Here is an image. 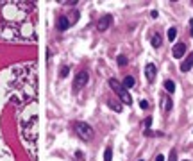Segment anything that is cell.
<instances>
[{"label":"cell","instance_id":"1","mask_svg":"<svg viewBox=\"0 0 193 161\" xmlns=\"http://www.w3.org/2000/svg\"><path fill=\"white\" fill-rule=\"evenodd\" d=\"M109 86L113 88V91L120 97V100H122L125 106H131V104H132V97H131V93L127 91V88H125V86L120 84L116 79H109Z\"/></svg>","mask_w":193,"mask_h":161},{"label":"cell","instance_id":"2","mask_svg":"<svg viewBox=\"0 0 193 161\" xmlns=\"http://www.w3.org/2000/svg\"><path fill=\"white\" fill-rule=\"evenodd\" d=\"M75 132H77V136L79 138H82L84 141H88V140L93 138V129L88 125V124H84V122H77L75 125Z\"/></svg>","mask_w":193,"mask_h":161},{"label":"cell","instance_id":"3","mask_svg":"<svg viewBox=\"0 0 193 161\" xmlns=\"http://www.w3.org/2000/svg\"><path fill=\"white\" fill-rule=\"evenodd\" d=\"M88 79H90V75H88V72H79V74L75 75V81H73V88L75 90H81L82 86L88 84Z\"/></svg>","mask_w":193,"mask_h":161},{"label":"cell","instance_id":"4","mask_svg":"<svg viewBox=\"0 0 193 161\" xmlns=\"http://www.w3.org/2000/svg\"><path fill=\"white\" fill-rule=\"evenodd\" d=\"M111 21H113V16H111V14H104L100 20H98V23H97V29H98L100 32H104L107 27H109V25H111Z\"/></svg>","mask_w":193,"mask_h":161},{"label":"cell","instance_id":"5","mask_svg":"<svg viewBox=\"0 0 193 161\" xmlns=\"http://www.w3.org/2000/svg\"><path fill=\"white\" fill-rule=\"evenodd\" d=\"M184 54H186V45H184V43H175L173 48H172V56L175 59H181Z\"/></svg>","mask_w":193,"mask_h":161},{"label":"cell","instance_id":"6","mask_svg":"<svg viewBox=\"0 0 193 161\" xmlns=\"http://www.w3.org/2000/svg\"><path fill=\"white\" fill-rule=\"evenodd\" d=\"M156 74H157V68H156V64L154 63H149L147 66H145V77H147L149 82H152L154 79H156Z\"/></svg>","mask_w":193,"mask_h":161},{"label":"cell","instance_id":"7","mask_svg":"<svg viewBox=\"0 0 193 161\" xmlns=\"http://www.w3.org/2000/svg\"><path fill=\"white\" fill-rule=\"evenodd\" d=\"M193 68V52L186 57V61H183V64H181V72H190Z\"/></svg>","mask_w":193,"mask_h":161},{"label":"cell","instance_id":"8","mask_svg":"<svg viewBox=\"0 0 193 161\" xmlns=\"http://www.w3.org/2000/svg\"><path fill=\"white\" fill-rule=\"evenodd\" d=\"M56 25H57V29H59V31H66V29L71 25V21H68V18H66V16H59Z\"/></svg>","mask_w":193,"mask_h":161},{"label":"cell","instance_id":"9","mask_svg":"<svg viewBox=\"0 0 193 161\" xmlns=\"http://www.w3.org/2000/svg\"><path fill=\"white\" fill-rule=\"evenodd\" d=\"M150 43H152V47H154V48H159V47H161V43H163L161 34H159V32H154V34H152V38H150Z\"/></svg>","mask_w":193,"mask_h":161},{"label":"cell","instance_id":"10","mask_svg":"<svg viewBox=\"0 0 193 161\" xmlns=\"http://www.w3.org/2000/svg\"><path fill=\"white\" fill-rule=\"evenodd\" d=\"M163 86H164V90H166L168 93H173V91H175V82L170 81V79H166V81L163 82Z\"/></svg>","mask_w":193,"mask_h":161},{"label":"cell","instance_id":"11","mask_svg":"<svg viewBox=\"0 0 193 161\" xmlns=\"http://www.w3.org/2000/svg\"><path fill=\"white\" fill-rule=\"evenodd\" d=\"M68 72H70V66H68V64H63L61 68H59V77H61V79L68 77Z\"/></svg>","mask_w":193,"mask_h":161},{"label":"cell","instance_id":"12","mask_svg":"<svg viewBox=\"0 0 193 161\" xmlns=\"http://www.w3.org/2000/svg\"><path fill=\"white\" fill-rule=\"evenodd\" d=\"M107 106L111 107V109H114L116 113H120V111H122V106H120L116 100H107Z\"/></svg>","mask_w":193,"mask_h":161},{"label":"cell","instance_id":"13","mask_svg":"<svg viewBox=\"0 0 193 161\" xmlns=\"http://www.w3.org/2000/svg\"><path fill=\"white\" fill-rule=\"evenodd\" d=\"M163 109H164V111H170V109H172V100H170L168 97H163Z\"/></svg>","mask_w":193,"mask_h":161},{"label":"cell","instance_id":"14","mask_svg":"<svg viewBox=\"0 0 193 161\" xmlns=\"http://www.w3.org/2000/svg\"><path fill=\"white\" fill-rule=\"evenodd\" d=\"M136 84V81H134V77H125V79H123V86H125V88H127V90H129V88H132V86Z\"/></svg>","mask_w":193,"mask_h":161},{"label":"cell","instance_id":"15","mask_svg":"<svg viewBox=\"0 0 193 161\" xmlns=\"http://www.w3.org/2000/svg\"><path fill=\"white\" fill-rule=\"evenodd\" d=\"M111 158H113V149L111 147H107L106 152H104V161H111Z\"/></svg>","mask_w":193,"mask_h":161},{"label":"cell","instance_id":"16","mask_svg":"<svg viewBox=\"0 0 193 161\" xmlns=\"http://www.w3.org/2000/svg\"><path fill=\"white\" fill-rule=\"evenodd\" d=\"M175 36H177V29H175V27L168 29V40H170V41H173V40H175Z\"/></svg>","mask_w":193,"mask_h":161},{"label":"cell","instance_id":"17","mask_svg":"<svg viewBox=\"0 0 193 161\" xmlns=\"http://www.w3.org/2000/svg\"><path fill=\"white\" fill-rule=\"evenodd\" d=\"M116 61H118L120 66H125V64H127V57H125V56H118V59H116Z\"/></svg>","mask_w":193,"mask_h":161},{"label":"cell","instance_id":"18","mask_svg":"<svg viewBox=\"0 0 193 161\" xmlns=\"http://www.w3.org/2000/svg\"><path fill=\"white\" fill-rule=\"evenodd\" d=\"M150 125H152V117H147V118H145V127L149 129Z\"/></svg>","mask_w":193,"mask_h":161},{"label":"cell","instance_id":"19","mask_svg":"<svg viewBox=\"0 0 193 161\" xmlns=\"http://www.w3.org/2000/svg\"><path fill=\"white\" fill-rule=\"evenodd\" d=\"M168 161H177V152H175V150H172V152H170V158H168Z\"/></svg>","mask_w":193,"mask_h":161},{"label":"cell","instance_id":"20","mask_svg":"<svg viewBox=\"0 0 193 161\" xmlns=\"http://www.w3.org/2000/svg\"><path fill=\"white\" fill-rule=\"evenodd\" d=\"M140 107H141V109H149V102H147V100H141V102H140Z\"/></svg>","mask_w":193,"mask_h":161},{"label":"cell","instance_id":"21","mask_svg":"<svg viewBox=\"0 0 193 161\" xmlns=\"http://www.w3.org/2000/svg\"><path fill=\"white\" fill-rule=\"evenodd\" d=\"M156 161H164V156H163V154H157V156H156Z\"/></svg>","mask_w":193,"mask_h":161},{"label":"cell","instance_id":"22","mask_svg":"<svg viewBox=\"0 0 193 161\" xmlns=\"http://www.w3.org/2000/svg\"><path fill=\"white\" fill-rule=\"evenodd\" d=\"M190 31H191L190 34H191V38H193V20H190Z\"/></svg>","mask_w":193,"mask_h":161},{"label":"cell","instance_id":"23","mask_svg":"<svg viewBox=\"0 0 193 161\" xmlns=\"http://www.w3.org/2000/svg\"><path fill=\"white\" fill-rule=\"evenodd\" d=\"M140 161H143V159H140Z\"/></svg>","mask_w":193,"mask_h":161},{"label":"cell","instance_id":"24","mask_svg":"<svg viewBox=\"0 0 193 161\" xmlns=\"http://www.w3.org/2000/svg\"><path fill=\"white\" fill-rule=\"evenodd\" d=\"M186 161H188V159H186Z\"/></svg>","mask_w":193,"mask_h":161}]
</instances>
